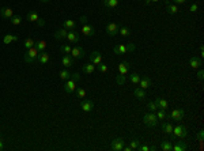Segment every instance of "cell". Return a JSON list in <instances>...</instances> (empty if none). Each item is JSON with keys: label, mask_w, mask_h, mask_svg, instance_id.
<instances>
[{"label": "cell", "mask_w": 204, "mask_h": 151, "mask_svg": "<svg viewBox=\"0 0 204 151\" xmlns=\"http://www.w3.org/2000/svg\"><path fill=\"white\" fill-rule=\"evenodd\" d=\"M38 49L36 48V46H33V48L30 49H26L23 53V60L26 63H29V64H33V63H37V59H38Z\"/></svg>", "instance_id": "1"}, {"label": "cell", "mask_w": 204, "mask_h": 151, "mask_svg": "<svg viewBox=\"0 0 204 151\" xmlns=\"http://www.w3.org/2000/svg\"><path fill=\"white\" fill-rule=\"evenodd\" d=\"M187 135H188L187 128L183 127V125H177V127L173 128V132L170 134V137H171V140H175V139L184 140L187 137Z\"/></svg>", "instance_id": "2"}, {"label": "cell", "mask_w": 204, "mask_h": 151, "mask_svg": "<svg viewBox=\"0 0 204 151\" xmlns=\"http://www.w3.org/2000/svg\"><path fill=\"white\" fill-rule=\"evenodd\" d=\"M132 50H135V45H133V44H128V45L118 44V45H116L114 48H113V52H114L116 55H125V53L132 52Z\"/></svg>", "instance_id": "3"}, {"label": "cell", "mask_w": 204, "mask_h": 151, "mask_svg": "<svg viewBox=\"0 0 204 151\" xmlns=\"http://www.w3.org/2000/svg\"><path fill=\"white\" fill-rule=\"evenodd\" d=\"M143 121L147 127H155V125L158 124V118H156L155 113H152V112H148L147 114H144Z\"/></svg>", "instance_id": "4"}, {"label": "cell", "mask_w": 204, "mask_h": 151, "mask_svg": "<svg viewBox=\"0 0 204 151\" xmlns=\"http://www.w3.org/2000/svg\"><path fill=\"white\" fill-rule=\"evenodd\" d=\"M106 34H108L109 37H114L118 34V30H120V26H118L117 23H114V22H110V23L106 25Z\"/></svg>", "instance_id": "5"}, {"label": "cell", "mask_w": 204, "mask_h": 151, "mask_svg": "<svg viewBox=\"0 0 204 151\" xmlns=\"http://www.w3.org/2000/svg\"><path fill=\"white\" fill-rule=\"evenodd\" d=\"M125 146V140L122 137H117L110 141V150L113 151H122V147Z\"/></svg>", "instance_id": "6"}, {"label": "cell", "mask_w": 204, "mask_h": 151, "mask_svg": "<svg viewBox=\"0 0 204 151\" xmlns=\"http://www.w3.org/2000/svg\"><path fill=\"white\" fill-rule=\"evenodd\" d=\"M185 116V112L183 110V109L177 108V109H173L170 113V116H169V118H171V120H175V121H181L184 118Z\"/></svg>", "instance_id": "7"}, {"label": "cell", "mask_w": 204, "mask_h": 151, "mask_svg": "<svg viewBox=\"0 0 204 151\" xmlns=\"http://www.w3.org/2000/svg\"><path fill=\"white\" fill-rule=\"evenodd\" d=\"M82 33L86 37H94L95 36V27L91 26L90 23H83V26H82Z\"/></svg>", "instance_id": "8"}, {"label": "cell", "mask_w": 204, "mask_h": 151, "mask_svg": "<svg viewBox=\"0 0 204 151\" xmlns=\"http://www.w3.org/2000/svg\"><path fill=\"white\" fill-rule=\"evenodd\" d=\"M80 108L83 112H91L94 109V101L93 99H82L80 101Z\"/></svg>", "instance_id": "9"}, {"label": "cell", "mask_w": 204, "mask_h": 151, "mask_svg": "<svg viewBox=\"0 0 204 151\" xmlns=\"http://www.w3.org/2000/svg\"><path fill=\"white\" fill-rule=\"evenodd\" d=\"M76 90V80H74V79H68V80H65V84H64V91L67 94H71V93H74V91Z\"/></svg>", "instance_id": "10"}, {"label": "cell", "mask_w": 204, "mask_h": 151, "mask_svg": "<svg viewBox=\"0 0 204 151\" xmlns=\"http://www.w3.org/2000/svg\"><path fill=\"white\" fill-rule=\"evenodd\" d=\"M70 55L74 59H83L84 56H86V52H84V49L80 48V46H75V48H72Z\"/></svg>", "instance_id": "11"}, {"label": "cell", "mask_w": 204, "mask_h": 151, "mask_svg": "<svg viewBox=\"0 0 204 151\" xmlns=\"http://www.w3.org/2000/svg\"><path fill=\"white\" fill-rule=\"evenodd\" d=\"M89 59H90V63H93L94 65H97V64H99V63H102V53L94 50V52L90 53Z\"/></svg>", "instance_id": "12"}, {"label": "cell", "mask_w": 204, "mask_h": 151, "mask_svg": "<svg viewBox=\"0 0 204 151\" xmlns=\"http://www.w3.org/2000/svg\"><path fill=\"white\" fill-rule=\"evenodd\" d=\"M67 40H68V42H71V44H76V42H79L80 36L76 30H68Z\"/></svg>", "instance_id": "13"}, {"label": "cell", "mask_w": 204, "mask_h": 151, "mask_svg": "<svg viewBox=\"0 0 204 151\" xmlns=\"http://www.w3.org/2000/svg\"><path fill=\"white\" fill-rule=\"evenodd\" d=\"M129 67H131V64L128 61H122L120 63V64L117 65V70H118V74L120 75H127L128 74V71H129Z\"/></svg>", "instance_id": "14"}, {"label": "cell", "mask_w": 204, "mask_h": 151, "mask_svg": "<svg viewBox=\"0 0 204 151\" xmlns=\"http://www.w3.org/2000/svg\"><path fill=\"white\" fill-rule=\"evenodd\" d=\"M139 86H140V89L146 90V89H148V87L152 86V80L150 79L148 76H142L140 80H139Z\"/></svg>", "instance_id": "15"}, {"label": "cell", "mask_w": 204, "mask_h": 151, "mask_svg": "<svg viewBox=\"0 0 204 151\" xmlns=\"http://www.w3.org/2000/svg\"><path fill=\"white\" fill-rule=\"evenodd\" d=\"M74 60H75V59L72 57L71 55H64L61 57V63H63V65H64L65 68L72 67V65H74Z\"/></svg>", "instance_id": "16"}, {"label": "cell", "mask_w": 204, "mask_h": 151, "mask_svg": "<svg viewBox=\"0 0 204 151\" xmlns=\"http://www.w3.org/2000/svg\"><path fill=\"white\" fill-rule=\"evenodd\" d=\"M0 17L4 18V19H11L12 17H14V11L11 10V8H0Z\"/></svg>", "instance_id": "17"}, {"label": "cell", "mask_w": 204, "mask_h": 151, "mask_svg": "<svg viewBox=\"0 0 204 151\" xmlns=\"http://www.w3.org/2000/svg\"><path fill=\"white\" fill-rule=\"evenodd\" d=\"M48 61H49V53H46L45 50H44V52H40L38 59H37V64L44 65V64H46Z\"/></svg>", "instance_id": "18"}, {"label": "cell", "mask_w": 204, "mask_h": 151, "mask_svg": "<svg viewBox=\"0 0 204 151\" xmlns=\"http://www.w3.org/2000/svg\"><path fill=\"white\" fill-rule=\"evenodd\" d=\"M189 65H191V68H193V70H196V68H200L203 65V61H202V59H199V57H196V56H193V57H191V60H189Z\"/></svg>", "instance_id": "19"}, {"label": "cell", "mask_w": 204, "mask_h": 151, "mask_svg": "<svg viewBox=\"0 0 204 151\" xmlns=\"http://www.w3.org/2000/svg\"><path fill=\"white\" fill-rule=\"evenodd\" d=\"M82 71H83L84 74H87V75H91V74H94V71H95V65H94L93 63L83 64V65H82Z\"/></svg>", "instance_id": "20"}, {"label": "cell", "mask_w": 204, "mask_h": 151, "mask_svg": "<svg viewBox=\"0 0 204 151\" xmlns=\"http://www.w3.org/2000/svg\"><path fill=\"white\" fill-rule=\"evenodd\" d=\"M67 34H68V30L63 27V29H59L57 31H55V38L59 40V41L65 40V38H67Z\"/></svg>", "instance_id": "21"}, {"label": "cell", "mask_w": 204, "mask_h": 151, "mask_svg": "<svg viewBox=\"0 0 204 151\" xmlns=\"http://www.w3.org/2000/svg\"><path fill=\"white\" fill-rule=\"evenodd\" d=\"M155 103H156V106H158V109H163V110H166L169 106V102L165 98H156Z\"/></svg>", "instance_id": "22"}, {"label": "cell", "mask_w": 204, "mask_h": 151, "mask_svg": "<svg viewBox=\"0 0 204 151\" xmlns=\"http://www.w3.org/2000/svg\"><path fill=\"white\" fill-rule=\"evenodd\" d=\"M173 128H174V127H173V124H171L170 121H165V122L162 124V131L165 132V134H169V135H170L171 132H173Z\"/></svg>", "instance_id": "23"}, {"label": "cell", "mask_w": 204, "mask_h": 151, "mask_svg": "<svg viewBox=\"0 0 204 151\" xmlns=\"http://www.w3.org/2000/svg\"><path fill=\"white\" fill-rule=\"evenodd\" d=\"M133 95L136 97L137 99H144L146 98V91L143 89H140V87H136V89L133 90Z\"/></svg>", "instance_id": "24"}, {"label": "cell", "mask_w": 204, "mask_h": 151, "mask_svg": "<svg viewBox=\"0 0 204 151\" xmlns=\"http://www.w3.org/2000/svg\"><path fill=\"white\" fill-rule=\"evenodd\" d=\"M63 27L67 30H75V27H76V22L72 21V19H67L63 23Z\"/></svg>", "instance_id": "25"}, {"label": "cell", "mask_w": 204, "mask_h": 151, "mask_svg": "<svg viewBox=\"0 0 204 151\" xmlns=\"http://www.w3.org/2000/svg\"><path fill=\"white\" fill-rule=\"evenodd\" d=\"M118 2H120V0H102L103 6L108 8H116L118 6Z\"/></svg>", "instance_id": "26"}, {"label": "cell", "mask_w": 204, "mask_h": 151, "mask_svg": "<svg viewBox=\"0 0 204 151\" xmlns=\"http://www.w3.org/2000/svg\"><path fill=\"white\" fill-rule=\"evenodd\" d=\"M26 19L29 21V22H37L40 19V17H38V14L37 12H34V11H29L26 14Z\"/></svg>", "instance_id": "27"}, {"label": "cell", "mask_w": 204, "mask_h": 151, "mask_svg": "<svg viewBox=\"0 0 204 151\" xmlns=\"http://www.w3.org/2000/svg\"><path fill=\"white\" fill-rule=\"evenodd\" d=\"M14 41H18V36H12V34H6L4 38H3V42H4L6 45H8V44L14 42Z\"/></svg>", "instance_id": "28"}, {"label": "cell", "mask_w": 204, "mask_h": 151, "mask_svg": "<svg viewBox=\"0 0 204 151\" xmlns=\"http://www.w3.org/2000/svg\"><path fill=\"white\" fill-rule=\"evenodd\" d=\"M161 149L163 151H173V144H171V141H169V140H163L161 143Z\"/></svg>", "instance_id": "29"}, {"label": "cell", "mask_w": 204, "mask_h": 151, "mask_svg": "<svg viewBox=\"0 0 204 151\" xmlns=\"http://www.w3.org/2000/svg\"><path fill=\"white\" fill-rule=\"evenodd\" d=\"M59 76H60V79L61 80H68L71 78V74H70V71L67 70V68H64V70H61L60 72H59Z\"/></svg>", "instance_id": "30"}, {"label": "cell", "mask_w": 204, "mask_h": 151, "mask_svg": "<svg viewBox=\"0 0 204 151\" xmlns=\"http://www.w3.org/2000/svg\"><path fill=\"white\" fill-rule=\"evenodd\" d=\"M187 149H188V146L185 144V141H183V140L178 141L177 144H174V146H173V150L174 151H185Z\"/></svg>", "instance_id": "31"}, {"label": "cell", "mask_w": 204, "mask_h": 151, "mask_svg": "<svg viewBox=\"0 0 204 151\" xmlns=\"http://www.w3.org/2000/svg\"><path fill=\"white\" fill-rule=\"evenodd\" d=\"M166 10H167V12L170 15H174L178 12V7L177 4H166Z\"/></svg>", "instance_id": "32"}, {"label": "cell", "mask_w": 204, "mask_h": 151, "mask_svg": "<svg viewBox=\"0 0 204 151\" xmlns=\"http://www.w3.org/2000/svg\"><path fill=\"white\" fill-rule=\"evenodd\" d=\"M34 44H36V41H34L33 38H26V40H25V42H23V49L26 50V49L33 48Z\"/></svg>", "instance_id": "33"}, {"label": "cell", "mask_w": 204, "mask_h": 151, "mask_svg": "<svg viewBox=\"0 0 204 151\" xmlns=\"http://www.w3.org/2000/svg\"><path fill=\"white\" fill-rule=\"evenodd\" d=\"M34 46L38 49V52H44V50H45V48H46V42H45V41H36Z\"/></svg>", "instance_id": "34"}, {"label": "cell", "mask_w": 204, "mask_h": 151, "mask_svg": "<svg viewBox=\"0 0 204 151\" xmlns=\"http://www.w3.org/2000/svg\"><path fill=\"white\" fill-rule=\"evenodd\" d=\"M118 33H120L122 37H129L131 36V30L128 29V27H125V26H121L120 30H118Z\"/></svg>", "instance_id": "35"}, {"label": "cell", "mask_w": 204, "mask_h": 151, "mask_svg": "<svg viewBox=\"0 0 204 151\" xmlns=\"http://www.w3.org/2000/svg\"><path fill=\"white\" fill-rule=\"evenodd\" d=\"M140 143H142V141H140L139 139H137V137H135V139H132L131 140V150H137V147L140 146Z\"/></svg>", "instance_id": "36"}, {"label": "cell", "mask_w": 204, "mask_h": 151, "mask_svg": "<svg viewBox=\"0 0 204 151\" xmlns=\"http://www.w3.org/2000/svg\"><path fill=\"white\" fill-rule=\"evenodd\" d=\"M129 79H131V82H132L133 84H139V80H140V75H139V74H136V72H133V74H131Z\"/></svg>", "instance_id": "37"}, {"label": "cell", "mask_w": 204, "mask_h": 151, "mask_svg": "<svg viewBox=\"0 0 204 151\" xmlns=\"http://www.w3.org/2000/svg\"><path fill=\"white\" fill-rule=\"evenodd\" d=\"M147 108H148V112H152V113H155L156 110H158V106H156L155 101H151V102H148Z\"/></svg>", "instance_id": "38"}, {"label": "cell", "mask_w": 204, "mask_h": 151, "mask_svg": "<svg viewBox=\"0 0 204 151\" xmlns=\"http://www.w3.org/2000/svg\"><path fill=\"white\" fill-rule=\"evenodd\" d=\"M155 116H156V118H158V120H163V118L167 117V116H166V112L163 110V109H158Z\"/></svg>", "instance_id": "39"}, {"label": "cell", "mask_w": 204, "mask_h": 151, "mask_svg": "<svg viewBox=\"0 0 204 151\" xmlns=\"http://www.w3.org/2000/svg\"><path fill=\"white\" fill-rule=\"evenodd\" d=\"M60 50L63 53H64V55H70L71 53V50H72V48L70 45H67V44H64V45H61L60 46Z\"/></svg>", "instance_id": "40"}, {"label": "cell", "mask_w": 204, "mask_h": 151, "mask_svg": "<svg viewBox=\"0 0 204 151\" xmlns=\"http://www.w3.org/2000/svg\"><path fill=\"white\" fill-rule=\"evenodd\" d=\"M21 22H22V18L19 15H14V17L11 18V25H14V26H18Z\"/></svg>", "instance_id": "41"}, {"label": "cell", "mask_w": 204, "mask_h": 151, "mask_svg": "<svg viewBox=\"0 0 204 151\" xmlns=\"http://www.w3.org/2000/svg\"><path fill=\"white\" fill-rule=\"evenodd\" d=\"M76 97L78 98H84V97H86V90H84L83 87L76 89Z\"/></svg>", "instance_id": "42"}, {"label": "cell", "mask_w": 204, "mask_h": 151, "mask_svg": "<svg viewBox=\"0 0 204 151\" xmlns=\"http://www.w3.org/2000/svg\"><path fill=\"white\" fill-rule=\"evenodd\" d=\"M97 65H98V71L102 72V74H105V72L108 71V65L103 64V63H99V64H97Z\"/></svg>", "instance_id": "43"}, {"label": "cell", "mask_w": 204, "mask_h": 151, "mask_svg": "<svg viewBox=\"0 0 204 151\" xmlns=\"http://www.w3.org/2000/svg\"><path fill=\"white\" fill-rule=\"evenodd\" d=\"M116 82H117V84L122 86V84L125 83V76H124V75H120V74H118V76L116 78Z\"/></svg>", "instance_id": "44"}, {"label": "cell", "mask_w": 204, "mask_h": 151, "mask_svg": "<svg viewBox=\"0 0 204 151\" xmlns=\"http://www.w3.org/2000/svg\"><path fill=\"white\" fill-rule=\"evenodd\" d=\"M137 151H150V146H147V144H142V143H140V146L137 147Z\"/></svg>", "instance_id": "45"}, {"label": "cell", "mask_w": 204, "mask_h": 151, "mask_svg": "<svg viewBox=\"0 0 204 151\" xmlns=\"http://www.w3.org/2000/svg\"><path fill=\"white\" fill-rule=\"evenodd\" d=\"M197 140L200 141V143H203L204 141V131H199V134H197Z\"/></svg>", "instance_id": "46"}, {"label": "cell", "mask_w": 204, "mask_h": 151, "mask_svg": "<svg viewBox=\"0 0 204 151\" xmlns=\"http://www.w3.org/2000/svg\"><path fill=\"white\" fill-rule=\"evenodd\" d=\"M71 79H74V80H80V74L79 72H74V74H71Z\"/></svg>", "instance_id": "47"}, {"label": "cell", "mask_w": 204, "mask_h": 151, "mask_svg": "<svg viewBox=\"0 0 204 151\" xmlns=\"http://www.w3.org/2000/svg\"><path fill=\"white\" fill-rule=\"evenodd\" d=\"M189 11H191V12H196V11H197V4H196V3H193V4L191 6Z\"/></svg>", "instance_id": "48"}, {"label": "cell", "mask_w": 204, "mask_h": 151, "mask_svg": "<svg viewBox=\"0 0 204 151\" xmlns=\"http://www.w3.org/2000/svg\"><path fill=\"white\" fill-rule=\"evenodd\" d=\"M37 25H38L40 27H44V26H45V21H44V19H41V18H40V19L37 21Z\"/></svg>", "instance_id": "49"}, {"label": "cell", "mask_w": 204, "mask_h": 151, "mask_svg": "<svg viewBox=\"0 0 204 151\" xmlns=\"http://www.w3.org/2000/svg\"><path fill=\"white\" fill-rule=\"evenodd\" d=\"M6 149V146H4V141H3V137H0V151H3Z\"/></svg>", "instance_id": "50"}, {"label": "cell", "mask_w": 204, "mask_h": 151, "mask_svg": "<svg viewBox=\"0 0 204 151\" xmlns=\"http://www.w3.org/2000/svg\"><path fill=\"white\" fill-rule=\"evenodd\" d=\"M203 75H204V72H203V70H200L199 72H197V78H199V79H203Z\"/></svg>", "instance_id": "51"}, {"label": "cell", "mask_w": 204, "mask_h": 151, "mask_svg": "<svg viewBox=\"0 0 204 151\" xmlns=\"http://www.w3.org/2000/svg\"><path fill=\"white\" fill-rule=\"evenodd\" d=\"M187 0H174V4H184Z\"/></svg>", "instance_id": "52"}, {"label": "cell", "mask_w": 204, "mask_h": 151, "mask_svg": "<svg viewBox=\"0 0 204 151\" xmlns=\"http://www.w3.org/2000/svg\"><path fill=\"white\" fill-rule=\"evenodd\" d=\"M200 56H202V57L204 56V46H203V45L200 46Z\"/></svg>", "instance_id": "53"}, {"label": "cell", "mask_w": 204, "mask_h": 151, "mask_svg": "<svg viewBox=\"0 0 204 151\" xmlns=\"http://www.w3.org/2000/svg\"><path fill=\"white\" fill-rule=\"evenodd\" d=\"M122 150H124V151H132V150H131V147H122Z\"/></svg>", "instance_id": "54"}, {"label": "cell", "mask_w": 204, "mask_h": 151, "mask_svg": "<svg viewBox=\"0 0 204 151\" xmlns=\"http://www.w3.org/2000/svg\"><path fill=\"white\" fill-rule=\"evenodd\" d=\"M40 2H42V3H49L51 0H40Z\"/></svg>", "instance_id": "55"}, {"label": "cell", "mask_w": 204, "mask_h": 151, "mask_svg": "<svg viewBox=\"0 0 204 151\" xmlns=\"http://www.w3.org/2000/svg\"><path fill=\"white\" fill-rule=\"evenodd\" d=\"M163 2H165L166 4H170V0H163Z\"/></svg>", "instance_id": "56"}, {"label": "cell", "mask_w": 204, "mask_h": 151, "mask_svg": "<svg viewBox=\"0 0 204 151\" xmlns=\"http://www.w3.org/2000/svg\"><path fill=\"white\" fill-rule=\"evenodd\" d=\"M152 2H159V0H152Z\"/></svg>", "instance_id": "57"}]
</instances>
